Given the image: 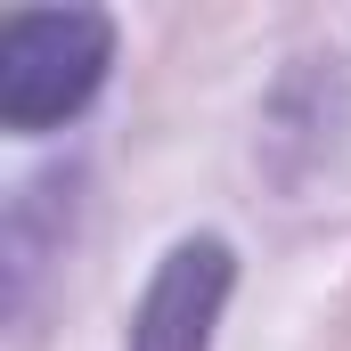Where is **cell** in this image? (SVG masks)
Masks as SVG:
<instances>
[{
  "label": "cell",
  "instance_id": "2",
  "mask_svg": "<svg viewBox=\"0 0 351 351\" xmlns=\"http://www.w3.org/2000/svg\"><path fill=\"white\" fill-rule=\"evenodd\" d=\"M237 286V254L229 237H180L156 262V278L139 286L131 311V351H213V327L229 311Z\"/></svg>",
  "mask_w": 351,
  "mask_h": 351
},
{
  "label": "cell",
  "instance_id": "1",
  "mask_svg": "<svg viewBox=\"0 0 351 351\" xmlns=\"http://www.w3.org/2000/svg\"><path fill=\"white\" fill-rule=\"evenodd\" d=\"M114 66V16L106 8H8L0 16V123L8 131H58L74 123Z\"/></svg>",
  "mask_w": 351,
  "mask_h": 351
}]
</instances>
